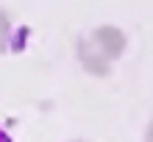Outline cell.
Returning <instances> with one entry per match:
<instances>
[{
	"label": "cell",
	"instance_id": "obj_1",
	"mask_svg": "<svg viewBox=\"0 0 153 142\" xmlns=\"http://www.w3.org/2000/svg\"><path fill=\"white\" fill-rule=\"evenodd\" d=\"M0 142H8V139H6V137H3V134H0Z\"/></svg>",
	"mask_w": 153,
	"mask_h": 142
}]
</instances>
